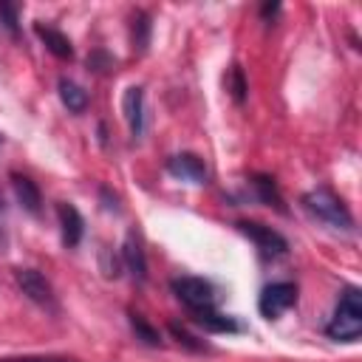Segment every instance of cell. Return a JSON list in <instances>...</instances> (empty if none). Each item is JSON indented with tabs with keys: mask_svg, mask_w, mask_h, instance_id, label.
Listing matches in <instances>:
<instances>
[{
	"mask_svg": "<svg viewBox=\"0 0 362 362\" xmlns=\"http://www.w3.org/2000/svg\"><path fill=\"white\" fill-rule=\"evenodd\" d=\"M303 209L320 221L322 226L334 229V232H351L354 229V218L348 212V206L342 204V198L328 189V187H314L303 195Z\"/></svg>",
	"mask_w": 362,
	"mask_h": 362,
	"instance_id": "1",
	"label": "cell"
},
{
	"mask_svg": "<svg viewBox=\"0 0 362 362\" xmlns=\"http://www.w3.org/2000/svg\"><path fill=\"white\" fill-rule=\"evenodd\" d=\"M325 334L337 342H354L362 334V291L356 286H345L339 294V303L334 308L331 322L325 325Z\"/></svg>",
	"mask_w": 362,
	"mask_h": 362,
	"instance_id": "2",
	"label": "cell"
},
{
	"mask_svg": "<svg viewBox=\"0 0 362 362\" xmlns=\"http://www.w3.org/2000/svg\"><path fill=\"white\" fill-rule=\"evenodd\" d=\"M170 286H173V294H175L189 311H206V308H215V286H212L209 280L184 274V277H175Z\"/></svg>",
	"mask_w": 362,
	"mask_h": 362,
	"instance_id": "3",
	"label": "cell"
},
{
	"mask_svg": "<svg viewBox=\"0 0 362 362\" xmlns=\"http://www.w3.org/2000/svg\"><path fill=\"white\" fill-rule=\"evenodd\" d=\"M297 303V286L294 283H269L260 297H257V308L266 320H277L280 314H286L291 305Z\"/></svg>",
	"mask_w": 362,
	"mask_h": 362,
	"instance_id": "4",
	"label": "cell"
},
{
	"mask_svg": "<svg viewBox=\"0 0 362 362\" xmlns=\"http://www.w3.org/2000/svg\"><path fill=\"white\" fill-rule=\"evenodd\" d=\"M238 229L266 255V257H280V255H286L288 252V243H286V238L277 232V229H272V226H266V223H257V221H240L238 223Z\"/></svg>",
	"mask_w": 362,
	"mask_h": 362,
	"instance_id": "5",
	"label": "cell"
},
{
	"mask_svg": "<svg viewBox=\"0 0 362 362\" xmlns=\"http://www.w3.org/2000/svg\"><path fill=\"white\" fill-rule=\"evenodd\" d=\"M14 280H17L20 291L31 303L45 305V308H54V288H51V283L45 280L42 272H37V269H14Z\"/></svg>",
	"mask_w": 362,
	"mask_h": 362,
	"instance_id": "6",
	"label": "cell"
},
{
	"mask_svg": "<svg viewBox=\"0 0 362 362\" xmlns=\"http://www.w3.org/2000/svg\"><path fill=\"white\" fill-rule=\"evenodd\" d=\"M167 173L175 175V178H184V181H192V184H204L206 181V164L204 158H198L195 153H178L167 161Z\"/></svg>",
	"mask_w": 362,
	"mask_h": 362,
	"instance_id": "7",
	"label": "cell"
},
{
	"mask_svg": "<svg viewBox=\"0 0 362 362\" xmlns=\"http://www.w3.org/2000/svg\"><path fill=\"white\" fill-rule=\"evenodd\" d=\"M122 110L127 119V127L133 136H141L144 130V90L139 85H130L122 96Z\"/></svg>",
	"mask_w": 362,
	"mask_h": 362,
	"instance_id": "8",
	"label": "cell"
},
{
	"mask_svg": "<svg viewBox=\"0 0 362 362\" xmlns=\"http://www.w3.org/2000/svg\"><path fill=\"white\" fill-rule=\"evenodd\" d=\"M57 215H59V229H62V243L65 246H76L85 235V221L79 215V209L68 201H62L57 206Z\"/></svg>",
	"mask_w": 362,
	"mask_h": 362,
	"instance_id": "9",
	"label": "cell"
},
{
	"mask_svg": "<svg viewBox=\"0 0 362 362\" xmlns=\"http://www.w3.org/2000/svg\"><path fill=\"white\" fill-rule=\"evenodd\" d=\"M122 260L127 266V272L133 274V280H144L147 277V257H144V249H141V240L136 232H127L124 235V243H122Z\"/></svg>",
	"mask_w": 362,
	"mask_h": 362,
	"instance_id": "10",
	"label": "cell"
},
{
	"mask_svg": "<svg viewBox=\"0 0 362 362\" xmlns=\"http://www.w3.org/2000/svg\"><path fill=\"white\" fill-rule=\"evenodd\" d=\"M11 187H14V195H17L20 206H23L28 215H40V204H42L40 187H37L28 175H20V173H11Z\"/></svg>",
	"mask_w": 362,
	"mask_h": 362,
	"instance_id": "11",
	"label": "cell"
},
{
	"mask_svg": "<svg viewBox=\"0 0 362 362\" xmlns=\"http://www.w3.org/2000/svg\"><path fill=\"white\" fill-rule=\"evenodd\" d=\"M34 31H37V37L45 42V48H48L57 59H71V57H74V45H71V40H68L59 28L37 23V25H34Z\"/></svg>",
	"mask_w": 362,
	"mask_h": 362,
	"instance_id": "12",
	"label": "cell"
},
{
	"mask_svg": "<svg viewBox=\"0 0 362 362\" xmlns=\"http://www.w3.org/2000/svg\"><path fill=\"white\" fill-rule=\"evenodd\" d=\"M192 322L206 328V331H215V334H235L240 331V325L226 317V314H218L215 308H206V311H192Z\"/></svg>",
	"mask_w": 362,
	"mask_h": 362,
	"instance_id": "13",
	"label": "cell"
},
{
	"mask_svg": "<svg viewBox=\"0 0 362 362\" xmlns=\"http://www.w3.org/2000/svg\"><path fill=\"white\" fill-rule=\"evenodd\" d=\"M59 99L71 113H82L88 107V90L82 85H76L74 79H59Z\"/></svg>",
	"mask_w": 362,
	"mask_h": 362,
	"instance_id": "14",
	"label": "cell"
},
{
	"mask_svg": "<svg viewBox=\"0 0 362 362\" xmlns=\"http://www.w3.org/2000/svg\"><path fill=\"white\" fill-rule=\"evenodd\" d=\"M150 14L147 11H136L133 20H130V40H133V51L136 54H144L147 45H150Z\"/></svg>",
	"mask_w": 362,
	"mask_h": 362,
	"instance_id": "15",
	"label": "cell"
},
{
	"mask_svg": "<svg viewBox=\"0 0 362 362\" xmlns=\"http://www.w3.org/2000/svg\"><path fill=\"white\" fill-rule=\"evenodd\" d=\"M252 187H255V195L263 204H269V206H274V209L283 212V198H280V192H277V187H274V181L269 175H255L252 178Z\"/></svg>",
	"mask_w": 362,
	"mask_h": 362,
	"instance_id": "16",
	"label": "cell"
},
{
	"mask_svg": "<svg viewBox=\"0 0 362 362\" xmlns=\"http://www.w3.org/2000/svg\"><path fill=\"white\" fill-rule=\"evenodd\" d=\"M127 317H130V328L136 331V337H139V339H141L144 345H158V342H161V337H158V331H156V328H153V325H150V322H147V320H144L141 314H136V311H130Z\"/></svg>",
	"mask_w": 362,
	"mask_h": 362,
	"instance_id": "17",
	"label": "cell"
},
{
	"mask_svg": "<svg viewBox=\"0 0 362 362\" xmlns=\"http://www.w3.org/2000/svg\"><path fill=\"white\" fill-rule=\"evenodd\" d=\"M0 23H3V28L11 34V37H17V23H20V8L14 6V3H6V0H0Z\"/></svg>",
	"mask_w": 362,
	"mask_h": 362,
	"instance_id": "18",
	"label": "cell"
},
{
	"mask_svg": "<svg viewBox=\"0 0 362 362\" xmlns=\"http://www.w3.org/2000/svg\"><path fill=\"white\" fill-rule=\"evenodd\" d=\"M226 88L232 90L235 102H243V99H246V79H243V71H240L238 65L229 71V76H226Z\"/></svg>",
	"mask_w": 362,
	"mask_h": 362,
	"instance_id": "19",
	"label": "cell"
},
{
	"mask_svg": "<svg viewBox=\"0 0 362 362\" xmlns=\"http://www.w3.org/2000/svg\"><path fill=\"white\" fill-rule=\"evenodd\" d=\"M88 68L96 71V74H105L107 68H113V59H110L105 51H93V54L88 57Z\"/></svg>",
	"mask_w": 362,
	"mask_h": 362,
	"instance_id": "20",
	"label": "cell"
},
{
	"mask_svg": "<svg viewBox=\"0 0 362 362\" xmlns=\"http://www.w3.org/2000/svg\"><path fill=\"white\" fill-rule=\"evenodd\" d=\"M6 226H8V206L0 195V252H6V246H8V229Z\"/></svg>",
	"mask_w": 362,
	"mask_h": 362,
	"instance_id": "21",
	"label": "cell"
},
{
	"mask_svg": "<svg viewBox=\"0 0 362 362\" xmlns=\"http://www.w3.org/2000/svg\"><path fill=\"white\" fill-rule=\"evenodd\" d=\"M170 331H173V337H175L178 342H184L187 348H192V351H201V348H204V345H201V342H195V337H189L178 322H173V325H170Z\"/></svg>",
	"mask_w": 362,
	"mask_h": 362,
	"instance_id": "22",
	"label": "cell"
},
{
	"mask_svg": "<svg viewBox=\"0 0 362 362\" xmlns=\"http://www.w3.org/2000/svg\"><path fill=\"white\" fill-rule=\"evenodd\" d=\"M8 362H74V359H62V356H23V359H8Z\"/></svg>",
	"mask_w": 362,
	"mask_h": 362,
	"instance_id": "23",
	"label": "cell"
},
{
	"mask_svg": "<svg viewBox=\"0 0 362 362\" xmlns=\"http://www.w3.org/2000/svg\"><path fill=\"white\" fill-rule=\"evenodd\" d=\"M280 11V3H263V8H260V14L269 20V17H274Z\"/></svg>",
	"mask_w": 362,
	"mask_h": 362,
	"instance_id": "24",
	"label": "cell"
},
{
	"mask_svg": "<svg viewBox=\"0 0 362 362\" xmlns=\"http://www.w3.org/2000/svg\"><path fill=\"white\" fill-rule=\"evenodd\" d=\"M0 147H3V136H0Z\"/></svg>",
	"mask_w": 362,
	"mask_h": 362,
	"instance_id": "25",
	"label": "cell"
}]
</instances>
